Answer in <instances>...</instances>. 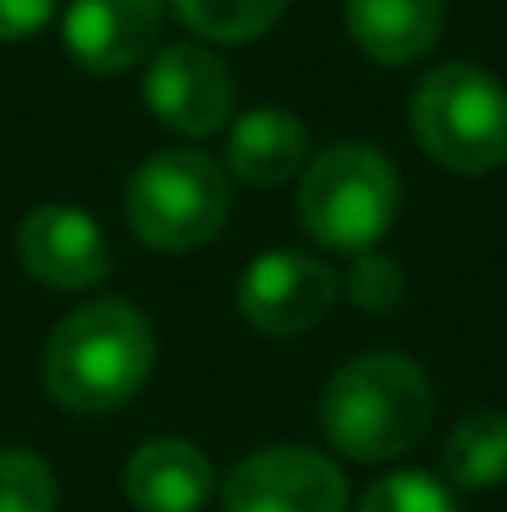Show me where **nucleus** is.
Masks as SVG:
<instances>
[{"mask_svg":"<svg viewBox=\"0 0 507 512\" xmlns=\"http://www.w3.org/2000/svg\"><path fill=\"white\" fill-rule=\"evenodd\" d=\"M165 0H70L65 5V55L95 75H130L160 50Z\"/></svg>","mask_w":507,"mask_h":512,"instance_id":"9d476101","label":"nucleus"},{"mask_svg":"<svg viewBox=\"0 0 507 512\" xmlns=\"http://www.w3.org/2000/svg\"><path fill=\"white\" fill-rule=\"evenodd\" d=\"M338 289H343L348 304L363 309V314H393V309L403 304V269H398L388 254L368 249V254L353 259V269H348V279H343Z\"/></svg>","mask_w":507,"mask_h":512,"instance_id":"a211bd4d","label":"nucleus"},{"mask_svg":"<svg viewBox=\"0 0 507 512\" xmlns=\"http://www.w3.org/2000/svg\"><path fill=\"white\" fill-rule=\"evenodd\" d=\"M348 40L378 65L423 60L448 25V0H343Z\"/></svg>","mask_w":507,"mask_h":512,"instance_id":"ddd939ff","label":"nucleus"},{"mask_svg":"<svg viewBox=\"0 0 507 512\" xmlns=\"http://www.w3.org/2000/svg\"><path fill=\"white\" fill-rule=\"evenodd\" d=\"M214 493V463L189 438H150L125 463V498L135 512H199Z\"/></svg>","mask_w":507,"mask_h":512,"instance_id":"f8f14e48","label":"nucleus"},{"mask_svg":"<svg viewBox=\"0 0 507 512\" xmlns=\"http://www.w3.org/2000/svg\"><path fill=\"white\" fill-rule=\"evenodd\" d=\"M145 105L150 115L184 135L204 140L234 120V75L229 65L199 40H169L145 60Z\"/></svg>","mask_w":507,"mask_h":512,"instance_id":"423d86ee","label":"nucleus"},{"mask_svg":"<svg viewBox=\"0 0 507 512\" xmlns=\"http://www.w3.org/2000/svg\"><path fill=\"white\" fill-rule=\"evenodd\" d=\"M408 125L443 170L493 174L507 165V90L468 60H448L413 85Z\"/></svg>","mask_w":507,"mask_h":512,"instance_id":"20e7f679","label":"nucleus"},{"mask_svg":"<svg viewBox=\"0 0 507 512\" xmlns=\"http://www.w3.org/2000/svg\"><path fill=\"white\" fill-rule=\"evenodd\" d=\"M169 5L199 40H214V45L259 40L289 10V0H169Z\"/></svg>","mask_w":507,"mask_h":512,"instance_id":"2eb2a0df","label":"nucleus"},{"mask_svg":"<svg viewBox=\"0 0 507 512\" xmlns=\"http://www.w3.org/2000/svg\"><path fill=\"white\" fill-rule=\"evenodd\" d=\"M219 165L229 170V179L249 189H279L309 165V130L294 110H279V105L244 110L239 120H229Z\"/></svg>","mask_w":507,"mask_h":512,"instance_id":"9b49d317","label":"nucleus"},{"mask_svg":"<svg viewBox=\"0 0 507 512\" xmlns=\"http://www.w3.org/2000/svg\"><path fill=\"white\" fill-rule=\"evenodd\" d=\"M15 254L20 269L55 294H85L115 269L105 224L75 204H35L15 229Z\"/></svg>","mask_w":507,"mask_h":512,"instance_id":"1a4fd4ad","label":"nucleus"},{"mask_svg":"<svg viewBox=\"0 0 507 512\" xmlns=\"http://www.w3.org/2000/svg\"><path fill=\"white\" fill-rule=\"evenodd\" d=\"M155 324L130 299H90L70 309L40 353V383L55 408L100 418L125 408L155 373Z\"/></svg>","mask_w":507,"mask_h":512,"instance_id":"f257e3e1","label":"nucleus"},{"mask_svg":"<svg viewBox=\"0 0 507 512\" xmlns=\"http://www.w3.org/2000/svg\"><path fill=\"white\" fill-rule=\"evenodd\" d=\"M403 204L393 160L368 140H338L319 150L299 179V224L329 254H368L383 244Z\"/></svg>","mask_w":507,"mask_h":512,"instance_id":"7ed1b4c3","label":"nucleus"},{"mask_svg":"<svg viewBox=\"0 0 507 512\" xmlns=\"http://www.w3.org/2000/svg\"><path fill=\"white\" fill-rule=\"evenodd\" d=\"M60 5H65V0H0V45L30 40L35 30L50 25V15H55Z\"/></svg>","mask_w":507,"mask_h":512,"instance_id":"6ab92c4d","label":"nucleus"},{"mask_svg":"<svg viewBox=\"0 0 507 512\" xmlns=\"http://www.w3.org/2000/svg\"><path fill=\"white\" fill-rule=\"evenodd\" d=\"M433 383L408 353H358L324 383L319 428L353 463H393L423 443Z\"/></svg>","mask_w":507,"mask_h":512,"instance_id":"f03ea898","label":"nucleus"},{"mask_svg":"<svg viewBox=\"0 0 507 512\" xmlns=\"http://www.w3.org/2000/svg\"><path fill=\"white\" fill-rule=\"evenodd\" d=\"M338 274L314 259V254H294V249H274L259 254L244 279H239V314L254 334L269 339H294L319 329L338 304Z\"/></svg>","mask_w":507,"mask_h":512,"instance_id":"0eeeda50","label":"nucleus"},{"mask_svg":"<svg viewBox=\"0 0 507 512\" xmlns=\"http://www.w3.org/2000/svg\"><path fill=\"white\" fill-rule=\"evenodd\" d=\"M224 512H348V483L319 448H259L224 478Z\"/></svg>","mask_w":507,"mask_h":512,"instance_id":"6e6552de","label":"nucleus"},{"mask_svg":"<svg viewBox=\"0 0 507 512\" xmlns=\"http://www.w3.org/2000/svg\"><path fill=\"white\" fill-rule=\"evenodd\" d=\"M234 179L204 150H160L130 174L125 219L155 254H194L229 224Z\"/></svg>","mask_w":507,"mask_h":512,"instance_id":"39448f33","label":"nucleus"},{"mask_svg":"<svg viewBox=\"0 0 507 512\" xmlns=\"http://www.w3.org/2000/svg\"><path fill=\"white\" fill-rule=\"evenodd\" d=\"M55 468L30 448H0V512H55Z\"/></svg>","mask_w":507,"mask_h":512,"instance_id":"dca6fc26","label":"nucleus"},{"mask_svg":"<svg viewBox=\"0 0 507 512\" xmlns=\"http://www.w3.org/2000/svg\"><path fill=\"white\" fill-rule=\"evenodd\" d=\"M443 478L463 493H488L507 483V413L478 408L443 438Z\"/></svg>","mask_w":507,"mask_h":512,"instance_id":"4468645a","label":"nucleus"},{"mask_svg":"<svg viewBox=\"0 0 507 512\" xmlns=\"http://www.w3.org/2000/svg\"><path fill=\"white\" fill-rule=\"evenodd\" d=\"M358 512H463L453 488L438 483L433 473H388L378 483H368V493L358 498Z\"/></svg>","mask_w":507,"mask_h":512,"instance_id":"f3484780","label":"nucleus"}]
</instances>
